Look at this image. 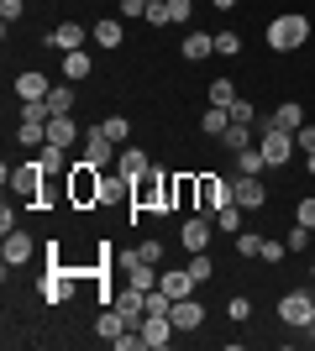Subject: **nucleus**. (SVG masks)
I'll return each instance as SVG.
<instances>
[{
	"instance_id": "20e7f679",
	"label": "nucleus",
	"mask_w": 315,
	"mask_h": 351,
	"mask_svg": "<svg viewBox=\"0 0 315 351\" xmlns=\"http://www.w3.org/2000/svg\"><path fill=\"white\" fill-rule=\"evenodd\" d=\"M221 205H237L231 178H221V173H200V178H195V210L215 220V210H221Z\"/></svg>"
},
{
	"instance_id": "de8ad7c7",
	"label": "nucleus",
	"mask_w": 315,
	"mask_h": 351,
	"mask_svg": "<svg viewBox=\"0 0 315 351\" xmlns=\"http://www.w3.org/2000/svg\"><path fill=\"white\" fill-rule=\"evenodd\" d=\"M226 315H231V320H247V315H253V299H231V304H226Z\"/></svg>"
},
{
	"instance_id": "9b49d317",
	"label": "nucleus",
	"mask_w": 315,
	"mask_h": 351,
	"mask_svg": "<svg viewBox=\"0 0 315 351\" xmlns=\"http://www.w3.org/2000/svg\"><path fill=\"white\" fill-rule=\"evenodd\" d=\"M84 43H90V32L79 27V21H58V27L47 32V47H58V53H79Z\"/></svg>"
},
{
	"instance_id": "f704fd0d",
	"label": "nucleus",
	"mask_w": 315,
	"mask_h": 351,
	"mask_svg": "<svg viewBox=\"0 0 315 351\" xmlns=\"http://www.w3.org/2000/svg\"><path fill=\"white\" fill-rule=\"evenodd\" d=\"M184 267H189V273H195V283H205L210 273H215V263H210L205 252H189V263H184Z\"/></svg>"
},
{
	"instance_id": "0eeeda50",
	"label": "nucleus",
	"mask_w": 315,
	"mask_h": 351,
	"mask_svg": "<svg viewBox=\"0 0 315 351\" xmlns=\"http://www.w3.org/2000/svg\"><path fill=\"white\" fill-rule=\"evenodd\" d=\"M257 147H263L268 168H284V162L294 158V147H300V142H294V132H279V126H268V121H263V142H257Z\"/></svg>"
},
{
	"instance_id": "6ab92c4d",
	"label": "nucleus",
	"mask_w": 315,
	"mask_h": 351,
	"mask_svg": "<svg viewBox=\"0 0 315 351\" xmlns=\"http://www.w3.org/2000/svg\"><path fill=\"white\" fill-rule=\"evenodd\" d=\"M116 168H121L126 178H132V184H137V178H148V173H152V162H148V152H142V147H121Z\"/></svg>"
},
{
	"instance_id": "c03bdc74",
	"label": "nucleus",
	"mask_w": 315,
	"mask_h": 351,
	"mask_svg": "<svg viewBox=\"0 0 315 351\" xmlns=\"http://www.w3.org/2000/svg\"><path fill=\"white\" fill-rule=\"evenodd\" d=\"M137 16H148V0H121V21H137Z\"/></svg>"
},
{
	"instance_id": "49530a36",
	"label": "nucleus",
	"mask_w": 315,
	"mask_h": 351,
	"mask_svg": "<svg viewBox=\"0 0 315 351\" xmlns=\"http://www.w3.org/2000/svg\"><path fill=\"white\" fill-rule=\"evenodd\" d=\"M0 21H5V27L21 21V0H0Z\"/></svg>"
},
{
	"instance_id": "72a5a7b5",
	"label": "nucleus",
	"mask_w": 315,
	"mask_h": 351,
	"mask_svg": "<svg viewBox=\"0 0 315 351\" xmlns=\"http://www.w3.org/2000/svg\"><path fill=\"white\" fill-rule=\"evenodd\" d=\"M16 142H21V147H43V142H47V126H32V121H21V126H16Z\"/></svg>"
},
{
	"instance_id": "a211bd4d",
	"label": "nucleus",
	"mask_w": 315,
	"mask_h": 351,
	"mask_svg": "<svg viewBox=\"0 0 315 351\" xmlns=\"http://www.w3.org/2000/svg\"><path fill=\"white\" fill-rule=\"evenodd\" d=\"M121 199H132V178L121 173H100V205H121Z\"/></svg>"
},
{
	"instance_id": "39448f33",
	"label": "nucleus",
	"mask_w": 315,
	"mask_h": 351,
	"mask_svg": "<svg viewBox=\"0 0 315 351\" xmlns=\"http://www.w3.org/2000/svg\"><path fill=\"white\" fill-rule=\"evenodd\" d=\"M69 199H74V205H100V168H95L90 158L69 168Z\"/></svg>"
},
{
	"instance_id": "3c124183",
	"label": "nucleus",
	"mask_w": 315,
	"mask_h": 351,
	"mask_svg": "<svg viewBox=\"0 0 315 351\" xmlns=\"http://www.w3.org/2000/svg\"><path fill=\"white\" fill-rule=\"evenodd\" d=\"M305 173H315V152H305Z\"/></svg>"
},
{
	"instance_id": "864d4df0",
	"label": "nucleus",
	"mask_w": 315,
	"mask_h": 351,
	"mask_svg": "<svg viewBox=\"0 0 315 351\" xmlns=\"http://www.w3.org/2000/svg\"><path fill=\"white\" fill-rule=\"evenodd\" d=\"M310 283H315V267H310Z\"/></svg>"
},
{
	"instance_id": "ea45409f",
	"label": "nucleus",
	"mask_w": 315,
	"mask_h": 351,
	"mask_svg": "<svg viewBox=\"0 0 315 351\" xmlns=\"http://www.w3.org/2000/svg\"><path fill=\"white\" fill-rule=\"evenodd\" d=\"M231 121H237V126H253V121H257L253 100H242V95H237V105H231Z\"/></svg>"
},
{
	"instance_id": "cd10ccee",
	"label": "nucleus",
	"mask_w": 315,
	"mask_h": 351,
	"mask_svg": "<svg viewBox=\"0 0 315 351\" xmlns=\"http://www.w3.org/2000/svg\"><path fill=\"white\" fill-rule=\"evenodd\" d=\"M226 126H231V110H221V105H210L205 121H200V132H205V136H221Z\"/></svg>"
},
{
	"instance_id": "37998d69",
	"label": "nucleus",
	"mask_w": 315,
	"mask_h": 351,
	"mask_svg": "<svg viewBox=\"0 0 315 351\" xmlns=\"http://www.w3.org/2000/svg\"><path fill=\"white\" fill-rule=\"evenodd\" d=\"M310 236H315V231H305V226H294V231H289V241H284V247H289V252H305V247H310Z\"/></svg>"
},
{
	"instance_id": "aec40b11",
	"label": "nucleus",
	"mask_w": 315,
	"mask_h": 351,
	"mask_svg": "<svg viewBox=\"0 0 315 351\" xmlns=\"http://www.w3.org/2000/svg\"><path fill=\"white\" fill-rule=\"evenodd\" d=\"M179 53H184V63H205L210 53H215V37H210V32H189L179 43Z\"/></svg>"
},
{
	"instance_id": "58836bf2",
	"label": "nucleus",
	"mask_w": 315,
	"mask_h": 351,
	"mask_svg": "<svg viewBox=\"0 0 315 351\" xmlns=\"http://www.w3.org/2000/svg\"><path fill=\"white\" fill-rule=\"evenodd\" d=\"M237 252H242V257H263V236L242 231V236H237Z\"/></svg>"
},
{
	"instance_id": "412c9836",
	"label": "nucleus",
	"mask_w": 315,
	"mask_h": 351,
	"mask_svg": "<svg viewBox=\"0 0 315 351\" xmlns=\"http://www.w3.org/2000/svg\"><path fill=\"white\" fill-rule=\"evenodd\" d=\"M268 126H279V132H300V126H305V105H300V100H284V105L268 116Z\"/></svg>"
},
{
	"instance_id": "e433bc0d",
	"label": "nucleus",
	"mask_w": 315,
	"mask_h": 351,
	"mask_svg": "<svg viewBox=\"0 0 315 351\" xmlns=\"http://www.w3.org/2000/svg\"><path fill=\"white\" fill-rule=\"evenodd\" d=\"M215 53H221V58H237V53H242V37H237V32H221V37H215Z\"/></svg>"
},
{
	"instance_id": "7ed1b4c3",
	"label": "nucleus",
	"mask_w": 315,
	"mask_h": 351,
	"mask_svg": "<svg viewBox=\"0 0 315 351\" xmlns=\"http://www.w3.org/2000/svg\"><path fill=\"white\" fill-rule=\"evenodd\" d=\"M5 184H11V194L16 199H27V205H43V189H47V168L37 158L32 162H16V168H5Z\"/></svg>"
},
{
	"instance_id": "423d86ee",
	"label": "nucleus",
	"mask_w": 315,
	"mask_h": 351,
	"mask_svg": "<svg viewBox=\"0 0 315 351\" xmlns=\"http://www.w3.org/2000/svg\"><path fill=\"white\" fill-rule=\"evenodd\" d=\"M74 267H63V263H47V273H43V304H63V299H69V293H74Z\"/></svg>"
},
{
	"instance_id": "4be33fe9",
	"label": "nucleus",
	"mask_w": 315,
	"mask_h": 351,
	"mask_svg": "<svg viewBox=\"0 0 315 351\" xmlns=\"http://www.w3.org/2000/svg\"><path fill=\"white\" fill-rule=\"evenodd\" d=\"M47 142H53V147H74L79 142L74 116H53V121H47Z\"/></svg>"
},
{
	"instance_id": "603ef678",
	"label": "nucleus",
	"mask_w": 315,
	"mask_h": 351,
	"mask_svg": "<svg viewBox=\"0 0 315 351\" xmlns=\"http://www.w3.org/2000/svg\"><path fill=\"white\" fill-rule=\"evenodd\" d=\"M305 341H315V320H310V325H305Z\"/></svg>"
},
{
	"instance_id": "bb28decb",
	"label": "nucleus",
	"mask_w": 315,
	"mask_h": 351,
	"mask_svg": "<svg viewBox=\"0 0 315 351\" xmlns=\"http://www.w3.org/2000/svg\"><path fill=\"white\" fill-rule=\"evenodd\" d=\"M47 105H53V116H74V89L53 84V89H47Z\"/></svg>"
},
{
	"instance_id": "8fccbe9b",
	"label": "nucleus",
	"mask_w": 315,
	"mask_h": 351,
	"mask_svg": "<svg viewBox=\"0 0 315 351\" xmlns=\"http://www.w3.org/2000/svg\"><path fill=\"white\" fill-rule=\"evenodd\" d=\"M210 5H215V11H231V5H242V0H210Z\"/></svg>"
},
{
	"instance_id": "c85d7f7f",
	"label": "nucleus",
	"mask_w": 315,
	"mask_h": 351,
	"mask_svg": "<svg viewBox=\"0 0 315 351\" xmlns=\"http://www.w3.org/2000/svg\"><path fill=\"white\" fill-rule=\"evenodd\" d=\"M205 95H210V105H221V110H231V105H237V84H231V79H215Z\"/></svg>"
},
{
	"instance_id": "f257e3e1",
	"label": "nucleus",
	"mask_w": 315,
	"mask_h": 351,
	"mask_svg": "<svg viewBox=\"0 0 315 351\" xmlns=\"http://www.w3.org/2000/svg\"><path fill=\"white\" fill-rule=\"evenodd\" d=\"M174 205H179V178L174 173H158V168H152L148 178L132 184V215L137 210H142V215H168Z\"/></svg>"
},
{
	"instance_id": "a18cd8bd",
	"label": "nucleus",
	"mask_w": 315,
	"mask_h": 351,
	"mask_svg": "<svg viewBox=\"0 0 315 351\" xmlns=\"http://www.w3.org/2000/svg\"><path fill=\"white\" fill-rule=\"evenodd\" d=\"M284 257H289L284 241H263V263H284Z\"/></svg>"
},
{
	"instance_id": "2f4dec72",
	"label": "nucleus",
	"mask_w": 315,
	"mask_h": 351,
	"mask_svg": "<svg viewBox=\"0 0 315 351\" xmlns=\"http://www.w3.org/2000/svg\"><path fill=\"white\" fill-rule=\"evenodd\" d=\"M215 226H221L226 236H242V205H221L215 210Z\"/></svg>"
},
{
	"instance_id": "2eb2a0df",
	"label": "nucleus",
	"mask_w": 315,
	"mask_h": 351,
	"mask_svg": "<svg viewBox=\"0 0 315 351\" xmlns=\"http://www.w3.org/2000/svg\"><path fill=\"white\" fill-rule=\"evenodd\" d=\"M158 289H163L168 299H189L200 283H195V273H189V267H174V273H158Z\"/></svg>"
},
{
	"instance_id": "f03ea898",
	"label": "nucleus",
	"mask_w": 315,
	"mask_h": 351,
	"mask_svg": "<svg viewBox=\"0 0 315 351\" xmlns=\"http://www.w3.org/2000/svg\"><path fill=\"white\" fill-rule=\"evenodd\" d=\"M305 43H310V16L284 11V16L268 21V47L273 53H294V47H305Z\"/></svg>"
},
{
	"instance_id": "a19ab883",
	"label": "nucleus",
	"mask_w": 315,
	"mask_h": 351,
	"mask_svg": "<svg viewBox=\"0 0 315 351\" xmlns=\"http://www.w3.org/2000/svg\"><path fill=\"white\" fill-rule=\"evenodd\" d=\"M189 11H195V0H168V21H189Z\"/></svg>"
},
{
	"instance_id": "79ce46f5",
	"label": "nucleus",
	"mask_w": 315,
	"mask_h": 351,
	"mask_svg": "<svg viewBox=\"0 0 315 351\" xmlns=\"http://www.w3.org/2000/svg\"><path fill=\"white\" fill-rule=\"evenodd\" d=\"M294 226H305V231H315V199H300V210H294Z\"/></svg>"
},
{
	"instance_id": "c756f323",
	"label": "nucleus",
	"mask_w": 315,
	"mask_h": 351,
	"mask_svg": "<svg viewBox=\"0 0 315 351\" xmlns=\"http://www.w3.org/2000/svg\"><path fill=\"white\" fill-rule=\"evenodd\" d=\"M100 132L110 136L116 147H126V136H132V121H126V116H105V121H100Z\"/></svg>"
},
{
	"instance_id": "dca6fc26",
	"label": "nucleus",
	"mask_w": 315,
	"mask_h": 351,
	"mask_svg": "<svg viewBox=\"0 0 315 351\" xmlns=\"http://www.w3.org/2000/svg\"><path fill=\"white\" fill-rule=\"evenodd\" d=\"M32 252H37V247H32V236L21 231V226H16V231H5V247H0V257H5V267H21V263H27V257H32Z\"/></svg>"
},
{
	"instance_id": "6e6552de",
	"label": "nucleus",
	"mask_w": 315,
	"mask_h": 351,
	"mask_svg": "<svg viewBox=\"0 0 315 351\" xmlns=\"http://www.w3.org/2000/svg\"><path fill=\"white\" fill-rule=\"evenodd\" d=\"M279 320L294 325V330H305V325L315 320V293H305V289L284 293V299H279Z\"/></svg>"
},
{
	"instance_id": "4c0bfd02",
	"label": "nucleus",
	"mask_w": 315,
	"mask_h": 351,
	"mask_svg": "<svg viewBox=\"0 0 315 351\" xmlns=\"http://www.w3.org/2000/svg\"><path fill=\"white\" fill-rule=\"evenodd\" d=\"M148 27H168V0H148V16H142Z\"/></svg>"
},
{
	"instance_id": "4468645a",
	"label": "nucleus",
	"mask_w": 315,
	"mask_h": 351,
	"mask_svg": "<svg viewBox=\"0 0 315 351\" xmlns=\"http://www.w3.org/2000/svg\"><path fill=\"white\" fill-rule=\"evenodd\" d=\"M174 336H179V330H174L168 315H148V320H142V341H148V351H163Z\"/></svg>"
},
{
	"instance_id": "a878e982",
	"label": "nucleus",
	"mask_w": 315,
	"mask_h": 351,
	"mask_svg": "<svg viewBox=\"0 0 315 351\" xmlns=\"http://www.w3.org/2000/svg\"><path fill=\"white\" fill-rule=\"evenodd\" d=\"M95 47H121V21H116V16L95 21Z\"/></svg>"
},
{
	"instance_id": "1a4fd4ad",
	"label": "nucleus",
	"mask_w": 315,
	"mask_h": 351,
	"mask_svg": "<svg viewBox=\"0 0 315 351\" xmlns=\"http://www.w3.org/2000/svg\"><path fill=\"white\" fill-rule=\"evenodd\" d=\"M231 189H237L242 210H263V205H268V189H263V178H257V173H237V178H231Z\"/></svg>"
},
{
	"instance_id": "09e8293b",
	"label": "nucleus",
	"mask_w": 315,
	"mask_h": 351,
	"mask_svg": "<svg viewBox=\"0 0 315 351\" xmlns=\"http://www.w3.org/2000/svg\"><path fill=\"white\" fill-rule=\"evenodd\" d=\"M294 142H300V152H315V126H300V132H294Z\"/></svg>"
},
{
	"instance_id": "ddd939ff",
	"label": "nucleus",
	"mask_w": 315,
	"mask_h": 351,
	"mask_svg": "<svg viewBox=\"0 0 315 351\" xmlns=\"http://www.w3.org/2000/svg\"><path fill=\"white\" fill-rule=\"evenodd\" d=\"M210 226H215L210 215H189V220H184V226H179L184 252H205V247H210Z\"/></svg>"
},
{
	"instance_id": "393cba45",
	"label": "nucleus",
	"mask_w": 315,
	"mask_h": 351,
	"mask_svg": "<svg viewBox=\"0 0 315 351\" xmlns=\"http://www.w3.org/2000/svg\"><path fill=\"white\" fill-rule=\"evenodd\" d=\"M221 142H226V152H247V147H253V126H237V121H231L221 132Z\"/></svg>"
},
{
	"instance_id": "473e14b6",
	"label": "nucleus",
	"mask_w": 315,
	"mask_h": 351,
	"mask_svg": "<svg viewBox=\"0 0 315 351\" xmlns=\"http://www.w3.org/2000/svg\"><path fill=\"white\" fill-rule=\"evenodd\" d=\"M263 168H268L263 147H247V152H237V173H263Z\"/></svg>"
},
{
	"instance_id": "f3484780",
	"label": "nucleus",
	"mask_w": 315,
	"mask_h": 351,
	"mask_svg": "<svg viewBox=\"0 0 315 351\" xmlns=\"http://www.w3.org/2000/svg\"><path fill=\"white\" fill-rule=\"evenodd\" d=\"M47 89H53V79H47V73H37V69L16 73V100H47Z\"/></svg>"
},
{
	"instance_id": "c9c22d12",
	"label": "nucleus",
	"mask_w": 315,
	"mask_h": 351,
	"mask_svg": "<svg viewBox=\"0 0 315 351\" xmlns=\"http://www.w3.org/2000/svg\"><path fill=\"white\" fill-rule=\"evenodd\" d=\"M137 257H142V263H152V267H158V263H163V241H152V236H148V241H137Z\"/></svg>"
},
{
	"instance_id": "b1692460",
	"label": "nucleus",
	"mask_w": 315,
	"mask_h": 351,
	"mask_svg": "<svg viewBox=\"0 0 315 351\" xmlns=\"http://www.w3.org/2000/svg\"><path fill=\"white\" fill-rule=\"evenodd\" d=\"M95 73V63H90V53L79 47V53H63V79H90Z\"/></svg>"
},
{
	"instance_id": "9d476101",
	"label": "nucleus",
	"mask_w": 315,
	"mask_h": 351,
	"mask_svg": "<svg viewBox=\"0 0 315 351\" xmlns=\"http://www.w3.org/2000/svg\"><path fill=\"white\" fill-rule=\"evenodd\" d=\"M168 320H174V330H200V325H205V304H200L195 293H189V299H174Z\"/></svg>"
},
{
	"instance_id": "5701e85b",
	"label": "nucleus",
	"mask_w": 315,
	"mask_h": 351,
	"mask_svg": "<svg viewBox=\"0 0 315 351\" xmlns=\"http://www.w3.org/2000/svg\"><path fill=\"white\" fill-rule=\"evenodd\" d=\"M37 162H43L47 173H69V168H74V162H69V147H53V142L37 147Z\"/></svg>"
},
{
	"instance_id": "f8f14e48",
	"label": "nucleus",
	"mask_w": 315,
	"mask_h": 351,
	"mask_svg": "<svg viewBox=\"0 0 315 351\" xmlns=\"http://www.w3.org/2000/svg\"><path fill=\"white\" fill-rule=\"evenodd\" d=\"M84 158H90V162H95V168H110V162H116V158H121V147H116V142H110V136H105V132H100V126H95V132H90V136H84Z\"/></svg>"
},
{
	"instance_id": "7c9ffc66",
	"label": "nucleus",
	"mask_w": 315,
	"mask_h": 351,
	"mask_svg": "<svg viewBox=\"0 0 315 351\" xmlns=\"http://www.w3.org/2000/svg\"><path fill=\"white\" fill-rule=\"evenodd\" d=\"M21 121H32V126H47V121H53V105H47V100H21Z\"/></svg>"
}]
</instances>
